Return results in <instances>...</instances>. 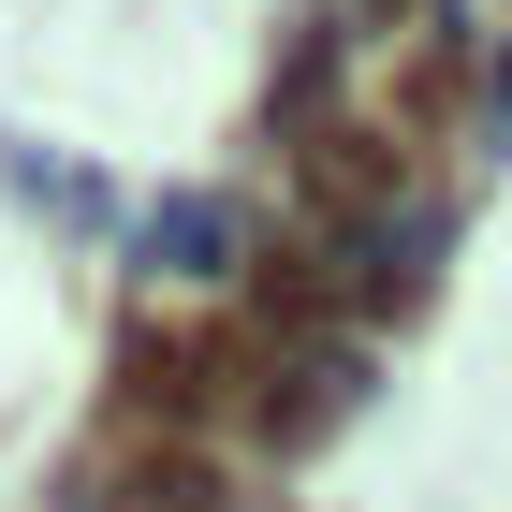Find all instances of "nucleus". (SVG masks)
Instances as JSON below:
<instances>
[{
    "label": "nucleus",
    "mask_w": 512,
    "mask_h": 512,
    "mask_svg": "<svg viewBox=\"0 0 512 512\" xmlns=\"http://www.w3.org/2000/svg\"><path fill=\"white\" fill-rule=\"evenodd\" d=\"M118 512H220V469L205 454H176V439H147V454H118V483H103Z\"/></svg>",
    "instance_id": "f257e3e1"
}]
</instances>
